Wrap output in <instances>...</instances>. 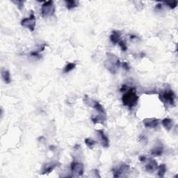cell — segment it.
<instances>
[{
  "mask_svg": "<svg viewBox=\"0 0 178 178\" xmlns=\"http://www.w3.org/2000/svg\"><path fill=\"white\" fill-rule=\"evenodd\" d=\"M155 9L156 10H161L162 9V4H158L157 5H156L155 6Z\"/></svg>",
  "mask_w": 178,
  "mask_h": 178,
  "instance_id": "d4e9b609",
  "label": "cell"
},
{
  "mask_svg": "<svg viewBox=\"0 0 178 178\" xmlns=\"http://www.w3.org/2000/svg\"><path fill=\"white\" fill-rule=\"evenodd\" d=\"M97 133H98V137L100 140V143L102 144V145L103 146L104 148H109V140L107 136L105 134V133L103 130H97Z\"/></svg>",
  "mask_w": 178,
  "mask_h": 178,
  "instance_id": "9c48e42d",
  "label": "cell"
},
{
  "mask_svg": "<svg viewBox=\"0 0 178 178\" xmlns=\"http://www.w3.org/2000/svg\"><path fill=\"white\" fill-rule=\"evenodd\" d=\"M120 38H121V34H120V31H114L111 36H110V41H111L112 43L116 44L119 43L120 41Z\"/></svg>",
  "mask_w": 178,
  "mask_h": 178,
  "instance_id": "4fadbf2b",
  "label": "cell"
},
{
  "mask_svg": "<svg viewBox=\"0 0 178 178\" xmlns=\"http://www.w3.org/2000/svg\"><path fill=\"white\" fill-rule=\"evenodd\" d=\"M145 164H145L146 171H148L149 172H153L158 168V164L154 159H147V160L145 161Z\"/></svg>",
  "mask_w": 178,
  "mask_h": 178,
  "instance_id": "30bf717a",
  "label": "cell"
},
{
  "mask_svg": "<svg viewBox=\"0 0 178 178\" xmlns=\"http://www.w3.org/2000/svg\"><path fill=\"white\" fill-rule=\"evenodd\" d=\"M58 166H60V164L58 161H52L50 163H47L44 165L41 170V174H48L53 171Z\"/></svg>",
  "mask_w": 178,
  "mask_h": 178,
  "instance_id": "ba28073f",
  "label": "cell"
},
{
  "mask_svg": "<svg viewBox=\"0 0 178 178\" xmlns=\"http://www.w3.org/2000/svg\"><path fill=\"white\" fill-rule=\"evenodd\" d=\"M14 2L17 5V6L20 9H22V8H23V2L17 1V2Z\"/></svg>",
  "mask_w": 178,
  "mask_h": 178,
  "instance_id": "cb8c5ba5",
  "label": "cell"
},
{
  "mask_svg": "<svg viewBox=\"0 0 178 178\" xmlns=\"http://www.w3.org/2000/svg\"><path fill=\"white\" fill-rule=\"evenodd\" d=\"M165 4H166L167 6H169L171 8V9H175V7L177 6V2H164Z\"/></svg>",
  "mask_w": 178,
  "mask_h": 178,
  "instance_id": "44dd1931",
  "label": "cell"
},
{
  "mask_svg": "<svg viewBox=\"0 0 178 178\" xmlns=\"http://www.w3.org/2000/svg\"><path fill=\"white\" fill-rule=\"evenodd\" d=\"M120 64H121L122 67L123 68H124L125 70H130V68L129 64H128V63L125 62V61H123L122 63H120Z\"/></svg>",
  "mask_w": 178,
  "mask_h": 178,
  "instance_id": "603a6c76",
  "label": "cell"
},
{
  "mask_svg": "<svg viewBox=\"0 0 178 178\" xmlns=\"http://www.w3.org/2000/svg\"><path fill=\"white\" fill-rule=\"evenodd\" d=\"M76 67V64L75 63H69L68 64H67L64 67V73H68L70 72V71H72V70H74Z\"/></svg>",
  "mask_w": 178,
  "mask_h": 178,
  "instance_id": "ac0fdd59",
  "label": "cell"
},
{
  "mask_svg": "<svg viewBox=\"0 0 178 178\" xmlns=\"http://www.w3.org/2000/svg\"><path fill=\"white\" fill-rule=\"evenodd\" d=\"M119 44V46L120 47V48H121V49L122 51H124L125 52L127 49V44H126V43L124 41H121L120 40V42L118 43Z\"/></svg>",
  "mask_w": 178,
  "mask_h": 178,
  "instance_id": "ffe728a7",
  "label": "cell"
},
{
  "mask_svg": "<svg viewBox=\"0 0 178 178\" xmlns=\"http://www.w3.org/2000/svg\"><path fill=\"white\" fill-rule=\"evenodd\" d=\"M143 125L145 127L148 128H156L158 127L159 125V120L157 118H145L143 120Z\"/></svg>",
  "mask_w": 178,
  "mask_h": 178,
  "instance_id": "8fae6325",
  "label": "cell"
},
{
  "mask_svg": "<svg viewBox=\"0 0 178 178\" xmlns=\"http://www.w3.org/2000/svg\"><path fill=\"white\" fill-rule=\"evenodd\" d=\"M164 153V147L162 143H159L151 150V154L154 157H160Z\"/></svg>",
  "mask_w": 178,
  "mask_h": 178,
  "instance_id": "7c38bea8",
  "label": "cell"
},
{
  "mask_svg": "<svg viewBox=\"0 0 178 178\" xmlns=\"http://www.w3.org/2000/svg\"><path fill=\"white\" fill-rule=\"evenodd\" d=\"M161 123L167 131L171 130L172 128V126H173V121L171 118H164L162 120Z\"/></svg>",
  "mask_w": 178,
  "mask_h": 178,
  "instance_id": "5bb4252c",
  "label": "cell"
},
{
  "mask_svg": "<svg viewBox=\"0 0 178 178\" xmlns=\"http://www.w3.org/2000/svg\"><path fill=\"white\" fill-rule=\"evenodd\" d=\"M176 96L173 91L171 90L165 91L163 93L159 95V98L161 101L166 104V105H171L173 106L175 105V99Z\"/></svg>",
  "mask_w": 178,
  "mask_h": 178,
  "instance_id": "3957f363",
  "label": "cell"
},
{
  "mask_svg": "<svg viewBox=\"0 0 178 178\" xmlns=\"http://www.w3.org/2000/svg\"><path fill=\"white\" fill-rule=\"evenodd\" d=\"M31 56H32L33 57H36L37 59H41V55L39 54V52H37V51L31 52Z\"/></svg>",
  "mask_w": 178,
  "mask_h": 178,
  "instance_id": "7402d4cb",
  "label": "cell"
},
{
  "mask_svg": "<svg viewBox=\"0 0 178 178\" xmlns=\"http://www.w3.org/2000/svg\"><path fill=\"white\" fill-rule=\"evenodd\" d=\"M2 77L5 83H10L11 82V78H10V75L9 71L8 70H2Z\"/></svg>",
  "mask_w": 178,
  "mask_h": 178,
  "instance_id": "9a60e30c",
  "label": "cell"
},
{
  "mask_svg": "<svg viewBox=\"0 0 178 178\" xmlns=\"http://www.w3.org/2000/svg\"><path fill=\"white\" fill-rule=\"evenodd\" d=\"M158 175L159 177H164L165 173L166 172V166L165 164H161L160 166H158Z\"/></svg>",
  "mask_w": 178,
  "mask_h": 178,
  "instance_id": "e0dca14e",
  "label": "cell"
},
{
  "mask_svg": "<svg viewBox=\"0 0 178 178\" xmlns=\"http://www.w3.org/2000/svg\"><path fill=\"white\" fill-rule=\"evenodd\" d=\"M72 176H82L83 173V165L80 162L73 161L70 165Z\"/></svg>",
  "mask_w": 178,
  "mask_h": 178,
  "instance_id": "52a82bcc",
  "label": "cell"
},
{
  "mask_svg": "<svg viewBox=\"0 0 178 178\" xmlns=\"http://www.w3.org/2000/svg\"><path fill=\"white\" fill-rule=\"evenodd\" d=\"M122 103L129 109H132L138 104V96L136 93L135 88H131L122 97Z\"/></svg>",
  "mask_w": 178,
  "mask_h": 178,
  "instance_id": "6da1fadb",
  "label": "cell"
},
{
  "mask_svg": "<svg viewBox=\"0 0 178 178\" xmlns=\"http://www.w3.org/2000/svg\"><path fill=\"white\" fill-rule=\"evenodd\" d=\"M84 141H85L86 145H87V147L90 149H93L94 146H95V144H96V141H95L93 139H91V138H86Z\"/></svg>",
  "mask_w": 178,
  "mask_h": 178,
  "instance_id": "d6986e66",
  "label": "cell"
},
{
  "mask_svg": "<svg viewBox=\"0 0 178 178\" xmlns=\"http://www.w3.org/2000/svg\"><path fill=\"white\" fill-rule=\"evenodd\" d=\"M36 17L33 12L31 13L30 16L27 18H24L21 21V25L25 28H27L30 31H33L36 27Z\"/></svg>",
  "mask_w": 178,
  "mask_h": 178,
  "instance_id": "5b68a950",
  "label": "cell"
},
{
  "mask_svg": "<svg viewBox=\"0 0 178 178\" xmlns=\"http://www.w3.org/2000/svg\"><path fill=\"white\" fill-rule=\"evenodd\" d=\"M65 6H66V8L68 10H71L72 9H74V8L77 7L78 6V3L77 2L74 1V0H68V1H65Z\"/></svg>",
  "mask_w": 178,
  "mask_h": 178,
  "instance_id": "2e32d148",
  "label": "cell"
},
{
  "mask_svg": "<svg viewBox=\"0 0 178 178\" xmlns=\"http://www.w3.org/2000/svg\"><path fill=\"white\" fill-rule=\"evenodd\" d=\"M107 59L106 61V68L111 73L115 74L117 69L120 65V62L116 56L111 53H107Z\"/></svg>",
  "mask_w": 178,
  "mask_h": 178,
  "instance_id": "7a4b0ae2",
  "label": "cell"
},
{
  "mask_svg": "<svg viewBox=\"0 0 178 178\" xmlns=\"http://www.w3.org/2000/svg\"><path fill=\"white\" fill-rule=\"evenodd\" d=\"M42 15L43 17H49L53 15L55 13V7L53 4V2H46L42 5L41 8Z\"/></svg>",
  "mask_w": 178,
  "mask_h": 178,
  "instance_id": "8992f818",
  "label": "cell"
},
{
  "mask_svg": "<svg viewBox=\"0 0 178 178\" xmlns=\"http://www.w3.org/2000/svg\"><path fill=\"white\" fill-rule=\"evenodd\" d=\"M130 170V166L125 163H122L119 165H118L117 166L114 167L112 169L113 171L114 177H124L125 174L129 172Z\"/></svg>",
  "mask_w": 178,
  "mask_h": 178,
  "instance_id": "277c9868",
  "label": "cell"
}]
</instances>
